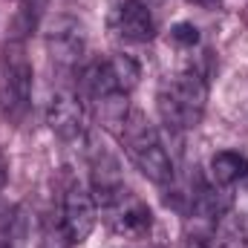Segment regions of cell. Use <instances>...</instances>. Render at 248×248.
<instances>
[{"mask_svg": "<svg viewBox=\"0 0 248 248\" xmlns=\"http://www.w3.org/2000/svg\"><path fill=\"white\" fill-rule=\"evenodd\" d=\"M122 141L130 162L141 170L144 179H150L153 185H168L173 179V162L159 139V130L141 113H130L122 130Z\"/></svg>", "mask_w": 248, "mask_h": 248, "instance_id": "obj_1", "label": "cell"}, {"mask_svg": "<svg viewBox=\"0 0 248 248\" xmlns=\"http://www.w3.org/2000/svg\"><path fill=\"white\" fill-rule=\"evenodd\" d=\"M35 87V66L23 41H9L0 49V113L9 122H20L29 110Z\"/></svg>", "mask_w": 248, "mask_h": 248, "instance_id": "obj_2", "label": "cell"}, {"mask_svg": "<svg viewBox=\"0 0 248 248\" xmlns=\"http://www.w3.org/2000/svg\"><path fill=\"white\" fill-rule=\"evenodd\" d=\"M205 101H208V81L202 72L185 69L179 75H173L162 93H159V113L168 127L173 130H190L202 122L205 113Z\"/></svg>", "mask_w": 248, "mask_h": 248, "instance_id": "obj_3", "label": "cell"}, {"mask_svg": "<svg viewBox=\"0 0 248 248\" xmlns=\"http://www.w3.org/2000/svg\"><path fill=\"white\" fill-rule=\"evenodd\" d=\"M141 78V69L139 63L133 61L130 55H113L107 61H95L93 66H87L84 72V90L93 101L104 98V95H113V93H133L136 84Z\"/></svg>", "mask_w": 248, "mask_h": 248, "instance_id": "obj_4", "label": "cell"}, {"mask_svg": "<svg viewBox=\"0 0 248 248\" xmlns=\"http://www.w3.org/2000/svg\"><path fill=\"white\" fill-rule=\"evenodd\" d=\"M46 52L61 69L78 66L87 55V26L72 15H58L46 32Z\"/></svg>", "mask_w": 248, "mask_h": 248, "instance_id": "obj_5", "label": "cell"}, {"mask_svg": "<svg viewBox=\"0 0 248 248\" xmlns=\"http://www.w3.org/2000/svg\"><path fill=\"white\" fill-rule=\"evenodd\" d=\"M98 222V202L93 196V190H87L84 185H69L63 193V211H61V225L69 237L72 246H81L93 228Z\"/></svg>", "mask_w": 248, "mask_h": 248, "instance_id": "obj_6", "label": "cell"}, {"mask_svg": "<svg viewBox=\"0 0 248 248\" xmlns=\"http://www.w3.org/2000/svg\"><path fill=\"white\" fill-rule=\"evenodd\" d=\"M46 124L61 141H81L87 136V113H84L81 98L69 90H58L49 98Z\"/></svg>", "mask_w": 248, "mask_h": 248, "instance_id": "obj_7", "label": "cell"}, {"mask_svg": "<svg viewBox=\"0 0 248 248\" xmlns=\"http://www.w3.org/2000/svg\"><path fill=\"white\" fill-rule=\"evenodd\" d=\"M110 26L116 32V38H122L127 44H147L156 35V20L150 15V9L141 0H124L116 6Z\"/></svg>", "mask_w": 248, "mask_h": 248, "instance_id": "obj_8", "label": "cell"}, {"mask_svg": "<svg viewBox=\"0 0 248 248\" xmlns=\"http://www.w3.org/2000/svg\"><path fill=\"white\" fill-rule=\"evenodd\" d=\"M90 168H93V196H95L98 208L104 211V208H110L116 199H122L124 193H127V185H124V176H122V165H119L116 156L98 150V153H93Z\"/></svg>", "mask_w": 248, "mask_h": 248, "instance_id": "obj_9", "label": "cell"}, {"mask_svg": "<svg viewBox=\"0 0 248 248\" xmlns=\"http://www.w3.org/2000/svg\"><path fill=\"white\" fill-rule=\"evenodd\" d=\"M104 214L110 217V225L119 234H127V237H141L153 225V211L147 208V202H141L130 190L124 193L122 199H116L110 208H104Z\"/></svg>", "mask_w": 248, "mask_h": 248, "instance_id": "obj_10", "label": "cell"}, {"mask_svg": "<svg viewBox=\"0 0 248 248\" xmlns=\"http://www.w3.org/2000/svg\"><path fill=\"white\" fill-rule=\"evenodd\" d=\"M29 246V214L17 202H0V248Z\"/></svg>", "mask_w": 248, "mask_h": 248, "instance_id": "obj_11", "label": "cell"}, {"mask_svg": "<svg viewBox=\"0 0 248 248\" xmlns=\"http://www.w3.org/2000/svg\"><path fill=\"white\" fill-rule=\"evenodd\" d=\"M248 176V156L237 150H219L211 156V179L219 187H231Z\"/></svg>", "mask_w": 248, "mask_h": 248, "instance_id": "obj_12", "label": "cell"}, {"mask_svg": "<svg viewBox=\"0 0 248 248\" xmlns=\"http://www.w3.org/2000/svg\"><path fill=\"white\" fill-rule=\"evenodd\" d=\"M211 248H248V225L240 214H222L214 222Z\"/></svg>", "mask_w": 248, "mask_h": 248, "instance_id": "obj_13", "label": "cell"}, {"mask_svg": "<svg viewBox=\"0 0 248 248\" xmlns=\"http://www.w3.org/2000/svg\"><path fill=\"white\" fill-rule=\"evenodd\" d=\"M95 107H98V119H101V124H104L107 130H113V133L122 136L124 124H127V119H130V101H127V93L104 95V98L95 101Z\"/></svg>", "mask_w": 248, "mask_h": 248, "instance_id": "obj_14", "label": "cell"}, {"mask_svg": "<svg viewBox=\"0 0 248 248\" xmlns=\"http://www.w3.org/2000/svg\"><path fill=\"white\" fill-rule=\"evenodd\" d=\"M170 41H173L176 46L193 49V46L199 44V29H196L193 23H187V20H179V23L170 29Z\"/></svg>", "mask_w": 248, "mask_h": 248, "instance_id": "obj_15", "label": "cell"}, {"mask_svg": "<svg viewBox=\"0 0 248 248\" xmlns=\"http://www.w3.org/2000/svg\"><path fill=\"white\" fill-rule=\"evenodd\" d=\"M38 248H75L69 243V237H66V231H63V225H46L44 228V237H41V246Z\"/></svg>", "mask_w": 248, "mask_h": 248, "instance_id": "obj_16", "label": "cell"}, {"mask_svg": "<svg viewBox=\"0 0 248 248\" xmlns=\"http://www.w3.org/2000/svg\"><path fill=\"white\" fill-rule=\"evenodd\" d=\"M6 173H9V162H6V156L0 153V190L6 185Z\"/></svg>", "mask_w": 248, "mask_h": 248, "instance_id": "obj_17", "label": "cell"}, {"mask_svg": "<svg viewBox=\"0 0 248 248\" xmlns=\"http://www.w3.org/2000/svg\"><path fill=\"white\" fill-rule=\"evenodd\" d=\"M187 3H196V6H214L217 0H187Z\"/></svg>", "mask_w": 248, "mask_h": 248, "instance_id": "obj_18", "label": "cell"}, {"mask_svg": "<svg viewBox=\"0 0 248 248\" xmlns=\"http://www.w3.org/2000/svg\"><path fill=\"white\" fill-rule=\"evenodd\" d=\"M15 3H23V0H15Z\"/></svg>", "mask_w": 248, "mask_h": 248, "instance_id": "obj_19", "label": "cell"}]
</instances>
